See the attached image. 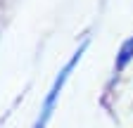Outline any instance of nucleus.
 Returning a JSON list of instances; mask_svg holds the SVG:
<instances>
[{
	"label": "nucleus",
	"mask_w": 133,
	"mask_h": 128,
	"mask_svg": "<svg viewBox=\"0 0 133 128\" xmlns=\"http://www.w3.org/2000/svg\"><path fill=\"white\" fill-rule=\"evenodd\" d=\"M88 45H90V40L86 38V40L78 45V50H76L69 59H66V64L57 71L55 81H52V86H50V90H48V95H45V100H43V104H41V114H38L36 123H33V128H48L50 119H52V114H55V107H57V102H59V95H62V90H64L66 81L71 78V71L76 69V64L81 62L83 52L88 50Z\"/></svg>",
	"instance_id": "f257e3e1"
},
{
	"label": "nucleus",
	"mask_w": 133,
	"mask_h": 128,
	"mask_svg": "<svg viewBox=\"0 0 133 128\" xmlns=\"http://www.w3.org/2000/svg\"><path fill=\"white\" fill-rule=\"evenodd\" d=\"M131 59H133V36L128 38V40H124L121 43V47H119V52H116V62H114V74H121L128 64H131Z\"/></svg>",
	"instance_id": "f03ea898"
}]
</instances>
